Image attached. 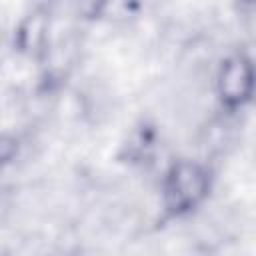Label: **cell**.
Segmentation results:
<instances>
[{
	"mask_svg": "<svg viewBox=\"0 0 256 256\" xmlns=\"http://www.w3.org/2000/svg\"><path fill=\"white\" fill-rule=\"evenodd\" d=\"M206 190H208L206 172L198 164L180 162L168 172L164 196L170 210L186 212L204 198Z\"/></svg>",
	"mask_w": 256,
	"mask_h": 256,
	"instance_id": "cell-1",
	"label": "cell"
},
{
	"mask_svg": "<svg viewBox=\"0 0 256 256\" xmlns=\"http://www.w3.org/2000/svg\"><path fill=\"white\" fill-rule=\"evenodd\" d=\"M254 68L246 56L236 54L222 62L218 72V94L228 106L246 102L254 90Z\"/></svg>",
	"mask_w": 256,
	"mask_h": 256,
	"instance_id": "cell-2",
	"label": "cell"
},
{
	"mask_svg": "<svg viewBox=\"0 0 256 256\" xmlns=\"http://www.w3.org/2000/svg\"><path fill=\"white\" fill-rule=\"evenodd\" d=\"M46 28H48V20H46V14L40 12V10H34L30 12L18 32H16V38H18V46L22 52L26 54H36L42 50L44 46V40H46Z\"/></svg>",
	"mask_w": 256,
	"mask_h": 256,
	"instance_id": "cell-3",
	"label": "cell"
}]
</instances>
